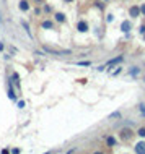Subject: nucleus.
Instances as JSON below:
<instances>
[{"label": "nucleus", "mask_w": 145, "mask_h": 154, "mask_svg": "<svg viewBox=\"0 0 145 154\" xmlns=\"http://www.w3.org/2000/svg\"><path fill=\"white\" fill-rule=\"evenodd\" d=\"M129 73H130L132 76H137V75L140 73V68H137V66H134V68H130V70H129Z\"/></svg>", "instance_id": "obj_12"}, {"label": "nucleus", "mask_w": 145, "mask_h": 154, "mask_svg": "<svg viewBox=\"0 0 145 154\" xmlns=\"http://www.w3.org/2000/svg\"><path fill=\"white\" fill-rule=\"evenodd\" d=\"M121 71H122V70H121V68H118V70H116V71H114V73H113V75H114V76H116V75H119V73H121Z\"/></svg>", "instance_id": "obj_23"}, {"label": "nucleus", "mask_w": 145, "mask_h": 154, "mask_svg": "<svg viewBox=\"0 0 145 154\" xmlns=\"http://www.w3.org/2000/svg\"><path fill=\"white\" fill-rule=\"evenodd\" d=\"M0 24H2V15H0Z\"/></svg>", "instance_id": "obj_25"}, {"label": "nucleus", "mask_w": 145, "mask_h": 154, "mask_svg": "<svg viewBox=\"0 0 145 154\" xmlns=\"http://www.w3.org/2000/svg\"><path fill=\"white\" fill-rule=\"evenodd\" d=\"M137 135H139V136H142V138H145V128H140L137 131Z\"/></svg>", "instance_id": "obj_16"}, {"label": "nucleus", "mask_w": 145, "mask_h": 154, "mask_svg": "<svg viewBox=\"0 0 145 154\" xmlns=\"http://www.w3.org/2000/svg\"><path fill=\"white\" fill-rule=\"evenodd\" d=\"M18 107L23 109V107H25V102H23V101H20V102H18Z\"/></svg>", "instance_id": "obj_20"}, {"label": "nucleus", "mask_w": 145, "mask_h": 154, "mask_svg": "<svg viewBox=\"0 0 145 154\" xmlns=\"http://www.w3.org/2000/svg\"><path fill=\"white\" fill-rule=\"evenodd\" d=\"M43 49L46 52H49L51 55H70V50H57V49H52L49 45H43Z\"/></svg>", "instance_id": "obj_1"}, {"label": "nucleus", "mask_w": 145, "mask_h": 154, "mask_svg": "<svg viewBox=\"0 0 145 154\" xmlns=\"http://www.w3.org/2000/svg\"><path fill=\"white\" fill-rule=\"evenodd\" d=\"M129 15H130L132 18H137V16H140V7H137V5L130 7V10H129Z\"/></svg>", "instance_id": "obj_4"}, {"label": "nucleus", "mask_w": 145, "mask_h": 154, "mask_svg": "<svg viewBox=\"0 0 145 154\" xmlns=\"http://www.w3.org/2000/svg\"><path fill=\"white\" fill-rule=\"evenodd\" d=\"M64 2H67V3H70V2H73V0H64Z\"/></svg>", "instance_id": "obj_24"}, {"label": "nucleus", "mask_w": 145, "mask_h": 154, "mask_svg": "<svg viewBox=\"0 0 145 154\" xmlns=\"http://www.w3.org/2000/svg\"><path fill=\"white\" fill-rule=\"evenodd\" d=\"M140 13H142V15H145V3L140 7Z\"/></svg>", "instance_id": "obj_19"}, {"label": "nucleus", "mask_w": 145, "mask_h": 154, "mask_svg": "<svg viewBox=\"0 0 145 154\" xmlns=\"http://www.w3.org/2000/svg\"><path fill=\"white\" fill-rule=\"evenodd\" d=\"M41 28H43V29H52V28H54V21H51V20H44V21L41 23Z\"/></svg>", "instance_id": "obj_8"}, {"label": "nucleus", "mask_w": 145, "mask_h": 154, "mask_svg": "<svg viewBox=\"0 0 145 154\" xmlns=\"http://www.w3.org/2000/svg\"><path fill=\"white\" fill-rule=\"evenodd\" d=\"M3 49H5V44H3V42H0V52H2Z\"/></svg>", "instance_id": "obj_22"}, {"label": "nucleus", "mask_w": 145, "mask_h": 154, "mask_svg": "<svg viewBox=\"0 0 145 154\" xmlns=\"http://www.w3.org/2000/svg\"><path fill=\"white\" fill-rule=\"evenodd\" d=\"M139 31H140V34H143V33H145V24H143V26H140V29H139Z\"/></svg>", "instance_id": "obj_21"}, {"label": "nucleus", "mask_w": 145, "mask_h": 154, "mask_svg": "<svg viewBox=\"0 0 145 154\" xmlns=\"http://www.w3.org/2000/svg\"><path fill=\"white\" fill-rule=\"evenodd\" d=\"M8 97H10L12 101H15V99H16V94H15V91H13L12 88H8Z\"/></svg>", "instance_id": "obj_13"}, {"label": "nucleus", "mask_w": 145, "mask_h": 154, "mask_svg": "<svg viewBox=\"0 0 145 154\" xmlns=\"http://www.w3.org/2000/svg\"><path fill=\"white\" fill-rule=\"evenodd\" d=\"M122 60H124V57H122V55H118V57H114V59H111V60H109L108 63H106L104 66H101L100 70H104V68H109L111 65H116V63H121Z\"/></svg>", "instance_id": "obj_2"}, {"label": "nucleus", "mask_w": 145, "mask_h": 154, "mask_svg": "<svg viewBox=\"0 0 145 154\" xmlns=\"http://www.w3.org/2000/svg\"><path fill=\"white\" fill-rule=\"evenodd\" d=\"M77 29H78V33H86L88 31V23L86 21H78L77 23Z\"/></svg>", "instance_id": "obj_3"}, {"label": "nucleus", "mask_w": 145, "mask_h": 154, "mask_svg": "<svg viewBox=\"0 0 145 154\" xmlns=\"http://www.w3.org/2000/svg\"><path fill=\"white\" fill-rule=\"evenodd\" d=\"M135 152H139V154H143L145 152V141H140V143H137L135 144Z\"/></svg>", "instance_id": "obj_6"}, {"label": "nucleus", "mask_w": 145, "mask_h": 154, "mask_svg": "<svg viewBox=\"0 0 145 154\" xmlns=\"http://www.w3.org/2000/svg\"><path fill=\"white\" fill-rule=\"evenodd\" d=\"M139 107H140V114H142V115H143V117H145V105H143V104H140V105H139Z\"/></svg>", "instance_id": "obj_18"}, {"label": "nucleus", "mask_w": 145, "mask_h": 154, "mask_svg": "<svg viewBox=\"0 0 145 154\" xmlns=\"http://www.w3.org/2000/svg\"><path fill=\"white\" fill-rule=\"evenodd\" d=\"M54 18H55V21H57V23H65V21H67L65 15H64V13H60V12H57V13L54 15Z\"/></svg>", "instance_id": "obj_9"}, {"label": "nucleus", "mask_w": 145, "mask_h": 154, "mask_svg": "<svg viewBox=\"0 0 145 154\" xmlns=\"http://www.w3.org/2000/svg\"><path fill=\"white\" fill-rule=\"evenodd\" d=\"M118 117L121 119V112H113V114L109 115V119H118Z\"/></svg>", "instance_id": "obj_15"}, {"label": "nucleus", "mask_w": 145, "mask_h": 154, "mask_svg": "<svg viewBox=\"0 0 145 154\" xmlns=\"http://www.w3.org/2000/svg\"><path fill=\"white\" fill-rule=\"evenodd\" d=\"M23 28H25V31L28 33V36L31 37V31H30V26H28V23H26V21H23Z\"/></svg>", "instance_id": "obj_14"}, {"label": "nucleus", "mask_w": 145, "mask_h": 154, "mask_svg": "<svg viewBox=\"0 0 145 154\" xmlns=\"http://www.w3.org/2000/svg\"><path fill=\"white\" fill-rule=\"evenodd\" d=\"M143 81H145V78H143Z\"/></svg>", "instance_id": "obj_28"}, {"label": "nucleus", "mask_w": 145, "mask_h": 154, "mask_svg": "<svg viewBox=\"0 0 145 154\" xmlns=\"http://www.w3.org/2000/svg\"><path fill=\"white\" fill-rule=\"evenodd\" d=\"M143 39H145V33H143Z\"/></svg>", "instance_id": "obj_26"}, {"label": "nucleus", "mask_w": 145, "mask_h": 154, "mask_svg": "<svg viewBox=\"0 0 145 154\" xmlns=\"http://www.w3.org/2000/svg\"><path fill=\"white\" fill-rule=\"evenodd\" d=\"M18 7H20V10H21V12H28V10H30V3H28L26 0H21Z\"/></svg>", "instance_id": "obj_10"}, {"label": "nucleus", "mask_w": 145, "mask_h": 154, "mask_svg": "<svg viewBox=\"0 0 145 154\" xmlns=\"http://www.w3.org/2000/svg\"><path fill=\"white\" fill-rule=\"evenodd\" d=\"M77 65H82V66H90V62H77Z\"/></svg>", "instance_id": "obj_17"}, {"label": "nucleus", "mask_w": 145, "mask_h": 154, "mask_svg": "<svg viewBox=\"0 0 145 154\" xmlns=\"http://www.w3.org/2000/svg\"><path fill=\"white\" fill-rule=\"evenodd\" d=\"M106 143H108V146H116V138H113V136H106Z\"/></svg>", "instance_id": "obj_11"}, {"label": "nucleus", "mask_w": 145, "mask_h": 154, "mask_svg": "<svg viewBox=\"0 0 145 154\" xmlns=\"http://www.w3.org/2000/svg\"><path fill=\"white\" fill-rule=\"evenodd\" d=\"M121 29H122V33H129V31L132 29V23H130L129 20L122 21V24H121Z\"/></svg>", "instance_id": "obj_5"}, {"label": "nucleus", "mask_w": 145, "mask_h": 154, "mask_svg": "<svg viewBox=\"0 0 145 154\" xmlns=\"http://www.w3.org/2000/svg\"><path fill=\"white\" fill-rule=\"evenodd\" d=\"M132 136V131L130 130H127V128H124L122 131H121V140H124V141H127L129 138Z\"/></svg>", "instance_id": "obj_7"}, {"label": "nucleus", "mask_w": 145, "mask_h": 154, "mask_svg": "<svg viewBox=\"0 0 145 154\" xmlns=\"http://www.w3.org/2000/svg\"><path fill=\"white\" fill-rule=\"evenodd\" d=\"M104 2H108V0H104Z\"/></svg>", "instance_id": "obj_27"}]
</instances>
